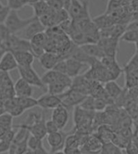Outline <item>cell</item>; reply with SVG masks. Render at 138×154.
<instances>
[{"mask_svg":"<svg viewBox=\"0 0 138 154\" xmlns=\"http://www.w3.org/2000/svg\"><path fill=\"white\" fill-rule=\"evenodd\" d=\"M34 19V15L28 19H23L19 15L18 11L11 10L4 23L11 34L16 35L19 32L24 30Z\"/></svg>","mask_w":138,"mask_h":154,"instance_id":"obj_1","label":"cell"},{"mask_svg":"<svg viewBox=\"0 0 138 154\" xmlns=\"http://www.w3.org/2000/svg\"><path fill=\"white\" fill-rule=\"evenodd\" d=\"M2 45L7 52L30 51V41L19 37L15 34H11L2 43Z\"/></svg>","mask_w":138,"mask_h":154,"instance_id":"obj_2","label":"cell"},{"mask_svg":"<svg viewBox=\"0 0 138 154\" xmlns=\"http://www.w3.org/2000/svg\"><path fill=\"white\" fill-rule=\"evenodd\" d=\"M18 70L20 73V78L25 80L28 83L30 84L31 86L45 90V86L42 82L41 78L39 77L37 73L33 69V66H18Z\"/></svg>","mask_w":138,"mask_h":154,"instance_id":"obj_3","label":"cell"},{"mask_svg":"<svg viewBox=\"0 0 138 154\" xmlns=\"http://www.w3.org/2000/svg\"><path fill=\"white\" fill-rule=\"evenodd\" d=\"M86 96L87 95L72 90L71 88H69L64 93L59 94V97L61 99V104L68 110L80 105Z\"/></svg>","mask_w":138,"mask_h":154,"instance_id":"obj_4","label":"cell"},{"mask_svg":"<svg viewBox=\"0 0 138 154\" xmlns=\"http://www.w3.org/2000/svg\"><path fill=\"white\" fill-rule=\"evenodd\" d=\"M68 13L71 20H78L90 17L89 11V3L87 1L80 2L79 0H71Z\"/></svg>","mask_w":138,"mask_h":154,"instance_id":"obj_5","label":"cell"},{"mask_svg":"<svg viewBox=\"0 0 138 154\" xmlns=\"http://www.w3.org/2000/svg\"><path fill=\"white\" fill-rule=\"evenodd\" d=\"M20 127L27 129L31 135H33L40 140H43L47 136V131H46V128H45V116H43L42 118H40V119H37L30 124L23 123V124L15 125V126L13 125V128H20Z\"/></svg>","mask_w":138,"mask_h":154,"instance_id":"obj_6","label":"cell"},{"mask_svg":"<svg viewBox=\"0 0 138 154\" xmlns=\"http://www.w3.org/2000/svg\"><path fill=\"white\" fill-rule=\"evenodd\" d=\"M120 39L112 37L99 38L97 44L103 51L104 56L116 57L118 53V45Z\"/></svg>","mask_w":138,"mask_h":154,"instance_id":"obj_7","label":"cell"},{"mask_svg":"<svg viewBox=\"0 0 138 154\" xmlns=\"http://www.w3.org/2000/svg\"><path fill=\"white\" fill-rule=\"evenodd\" d=\"M103 144V142L101 141L99 137L96 135V132H93L90 134L86 141L81 147V150L83 153L85 152L87 154H99L101 152Z\"/></svg>","mask_w":138,"mask_h":154,"instance_id":"obj_8","label":"cell"},{"mask_svg":"<svg viewBox=\"0 0 138 154\" xmlns=\"http://www.w3.org/2000/svg\"><path fill=\"white\" fill-rule=\"evenodd\" d=\"M72 79H73L71 78L70 76H68L67 74L59 73V72L54 70V69L47 70V72H45L41 77V80H42V82L45 86H48L49 84L53 83L55 82L61 81L71 86Z\"/></svg>","mask_w":138,"mask_h":154,"instance_id":"obj_9","label":"cell"},{"mask_svg":"<svg viewBox=\"0 0 138 154\" xmlns=\"http://www.w3.org/2000/svg\"><path fill=\"white\" fill-rule=\"evenodd\" d=\"M67 134L63 132L62 130H59L53 133L47 134V142L51 148V152L63 150Z\"/></svg>","mask_w":138,"mask_h":154,"instance_id":"obj_10","label":"cell"},{"mask_svg":"<svg viewBox=\"0 0 138 154\" xmlns=\"http://www.w3.org/2000/svg\"><path fill=\"white\" fill-rule=\"evenodd\" d=\"M51 119L57 124L59 130H63L67 125V123L69 121L68 109L63 106L62 104H61L60 106H58V107L53 110Z\"/></svg>","mask_w":138,"mask_h":154,"instance_id":"obj_11","label":"cell"},{"mask_svg":"<svg viewBox=\"0 0 138 154\" xmlns=\"http://www.w3.org/2000/svg\"><path fill=\"white\" fill-rule=\"evenodd\" d=\"M61 104V99L59 95L47 93L37 99V106L44 110H53Z\"/></svg>","mask_w":138,"mask_h":154,"instance_id":"obj_12","label":"cell"},{"mask_svg":"<svg viewBox=\"0 0 138 154\" xmlns=\"http://www.w3.org/2000/svg\"><path fill=\"white\" fill-rule=\"evenodd\" d=\"M40 66L46 70H50L54 68L58 61L63 60L61 56L57 53L53 52H45L38 58Z\"/></svg>","mask_w":138,"mask_h":154,"instance_id":"obj_13","label":"cell"},{"mask_svg":"<svg viewBox=\"0 0 138 154\" xmlns=\"http://www.w3.org/2000/svg\"><path fill=\"white\" fill-rule=\"evenodd\" d=\"M99 61L105 68H107L110 71L114 80L118 79L119 76L121 75V72L123 71V69L121 68L118 61L116 60V57H109V56H103Z\"/></svg>","mask_w":138,"mask_h":154,"instance_id":"obj_14","label":"cell"},{"mask_svg":"<svg viewBox=\"0 0 138 154\" xmlns=\"http://www.w3.org/2000/svg\"><path fill=\"white\" fill-rule=\"evenodd\" d=\"M24 30V32L23 38L30 41L31 39L35 35H36V34L40 32H45L46 28L43 25L42 23H40L39 19L35 16V19Z\"/></svg>","mask_w":138,"mask_h":154,"instance_id":"obj_15","label":"cell"},{"mask_svg":"<svg viewBox=\"0 0 138 154\" xmlns=\"http://www.w3.org/2000/svg\"><path fill=\"white\" fill-rule=\"evenodd\" d=\"M14 93L15 97H32L33 94V86L20 78L14 85Z\"/></svg>","mask_w":138,"mask_h":154,"instance_id":"obj_16","label":"cell"},{"mask_svg":"<svg viewBox=\"0 0 138 154\" xmlns=\"http://www.w3.org/2000/svg\"><path fill=\"white\" fill-rule=\"evenodd\" d=\"M65 60V64H66V74L72 79L79 75L81 70L86 66L85 64L82 63L78 60L72 58V57H69Z\"/></svg>","mask_w":138,"mask_h":154,"instance_id":"obj_17","label":"cell"},{"mask_svg":"<svg viewBox=\"0 0 138 154\" xmlns=\"http://www.w3.org/2000/svg\"><path fill=\"white\" fill-rule=\"evenodd\" d=\"M15 69H18V64L13 53L9 51L6 52L0 60V71L9 72Z\"/></svg>","mask_w":138,"mask_h":154,"instance_id":"obj_18","label":"cell"},{"mask_svg":"<svg viewBox=\"0 0 138 154\" xmlns=\"http://www.w3.org/2000/svg\"><path fill=\"white\" fill-rule=\"evenodd\" d=\"M11 53L15 57L18 66H33L35 57L30 51H15Z\"/></svg>","mask_w":138,"mask_h":154,"instance_id":"obj_19","label":"cell"},{"mask_svg":"<svg viewBox=\"0 0 138 154\" xmlns=\"http://www.w3.org/2000/svg\"><path fill=\"white\" fill-rule=\"evenodd\" d=\"M116 131H114V129L109 124H102L100 126H99L96 129V135L99 137L101 141L103 142V144L111 142L114 137Z\"/></svg>","mask_w":138,"mask_h":154,"instance_id":"obj_20","label":"cell"},{"mask_svg":"<svg viewBox=\"0 0 138 154\" xmlns=\"http://www.w3.org/2000/svg\"><path fill=\"white\" fill-rule=\"evenodd\" d=\"M3 104H4L6 112L11 114L13 117L20 116L25 111L18 104L15 96L6 99L5 101L3 102Z\"/></svg>","mask_w":138,"mask_h":154,"instance_id":"obj_21","label":"cell"},{"mask_svg":"<svg viewBox=\"0 0 138 154\" xmlns=\"http://www.w3.org/2000/svg\"><path fill=\"white\" fill-rule=\"evenodd\" d=\"M82 50L87 54L88 56H90L91 57H95L99 60H100L103 57L104 54H103V51L100 48V47L98 45L97 43H91V44H86L83 45L79 46Z\"/></svg>","mask_w":138,"mask_h":154,"instance_id":"obj_22","label":"cell"},{"mask_svg":"<svg viewBox=\"0 0 138 154\" xmlns=\"http://www.w3.org/2000/svg\"><path fill=\"white\" fill-rule=\"evenodd\" d=\"M103 87H104V90L107 94L114 101H116V99L121 95V94L123 91V88L119 86L115 80H111V81L105 82Z\"/></svg>","mask_w":138,"mask_h":154,"instance_id":"obj_23","label":"cell"},{"mask_svg":"<svg viewBox=\"0 0 138 154\" xmlns=\"http://www.w3.org/2000/svg\"><path fill=\"white\" fill-rule=\"evenodd\" d=\"M92 20L96 25V27L99 28V30L110 28L111 26L115 24L112 20H111V18L110 17V15L108 14H106V13L96 16L94 19H92Z\"/></svg>","mask_w":138,"mask_h":154,"instance_id":"obj_24","label":"cell"},{"mask_svg":"<svg viewBox=\"0 0 138 154\" xmlns=\"http://www.w3.org/2000/svg\"><path fill=\"white\" fill-rule=\"evenodd\" d=\"M48 93L55 94V95H59L61 94L64 93L68 89L71 88V86L67 85L65 82L61 81H58L53 82L52 84L48 85Z\"/></svg>","mask_w":138,"mask_h":154,"instance_id":"obj_25","label":"cell"},{"mask_svg":"<svg viewBox=\"0 0 138 154\" xmlns=\"http://www.w3.org/2000/svg\"><path fill=\"white\" fill-rule=\"evenodd\" d=\"M32 8L34 11V16L37 18H40L43 15H45V13H47L50 10L49 6L46 2V0L43 1H39L37 3L32 4Z\"/></svg>","mask_w":138,"mask_h":154,"instance_id":"obj_26","label":"cell"},{"mask_svg":"<svg viewBox=\"0 0 138 154\" xmlns=\"http://www.w3.org/2000/svg\"><path fill=\"white\" fill-rule=\"evenodd\" d=\"M18 104L22 107L24 111L32 109L37 106V99L33 97H15Z\"/></svg>","mask_w":138,"mask_h":154,"instance_id":"obj_27","label":"cell"},{"mask_svg":"<svg viewBox=\"0 0 138 154\" xmlns=\"http://www.w3.org/2000/svg\"><path fill=\"white\" fill-rule=\"evenodd\" d=\"M125 73V88L127 90L138 86V70L124 72Z\"/></svg>","mask_w":138,"mask_h":154,"instance_id":"obj_28","label":"cell"},{"mask_svg":"<svg viewBox=\"0 0 138 154\" xmlns=\"http://www.w3.org/2000/svg\"><path fill=\"white\" fill-rule=\"evenodd\" d=\"M101 153L103 154H124L122 149L113 144L112 142H108L103 144V148L101 150Z\"/></svg>","mask_w":138,"mask_h":154,"instance_id":"obj_29","label":"cell"},{"mask_svg":"<svg viewBox=\"0 0 138 154\" xmlns=\"http://www.w3.org/2000/svg\"><path fill=\"white\" fill-rule=\"evenodd\" d=\"M49 36L47 35V33L45 32H40L35 35L32 39L30 40V42L33 45H40L43 46L45 48V45L47 41H48Z\"/></svg>","mask_w":138,"mask_h":154,"instance_id":"obj_30","label":"cell"},{"mask_svg":"<svg viewBox=\"0 0 138 154\" xmlns=\"http://www.w3.org/2000/svg\"><path fill=\"white\" fill-rule=\"evenodd\" d=\"M121 39L128 43L135 44L138 41V30H126Z\"/></svg>","mask_w":138,"mask_h":154,"instance_id":"obj_31","label":"cell"},{"mask_svg":"<svg viewBox=\"0 0 138 154\" xmlns=\"http://www.w3.org/2000/svg\"><path fill=\"white\" fill-rule=\"evenodd\" d=\"M130 140H131L124 137L121 133L115 132V135H114V137H113V140L111 142H112L113 144H115L116 145L120 147L121 149H124L125 147L127 146V144H128V142L130 141Z\"/></svg>","mask_w":138,"mask_h":154,"instance_id":"obj_32","label":"cell"},{"mask_svg":"<svg viewBox=\"0 0 138 154\" xmlns=\"http://www.w3.org/2000/svg\"><path fill=\"white\" fill-rule=\"evenodd\" d=\"M13 118L14 117L8 112H4L0 115V125L10 129L13 128Z\"/></svg>","mask_w":138,"mask_h":154,"instance_id":"obj_33","label":"cell"},{"mask_svg":"<svg viewBox=\"0 0 138 154\" xmlns=\"http://www.w3.org/2000/svg\"><path fill=\"white\" fill-rule=\"evenodd\" d=\"M133 70H138V54L136 53L123 69V71L124 72Z\"/></svg>","mask_w":138,"mask_h":154,"instance_id":"obj_34","label":"cell"},{"mask_svg":"<svg viewBox=\"0 0 138 154\" xmlns=\"http://www.w3.org/2000/svg\"><path fill=\"white\" fill-rule=\"evenodd\" d=\"M94 100H95V98L93 96L87 95L79 106L85 110L95 111V110H94Z\"/></svg>","mask_w":138,"mask_h":154,"instance_id":"obj_35","label":"cell"},{"mask_svg":"<svg viewBox=\"0 0 138 154\" xmlns=\"http://www.w3.org/2000/svg\"><path fill=\"white\" fill-rule=\"evenodd\" d=\"M42 143V140L39 139L37 137H34V136H33V135H31L30 134V136H29V137H28V148L34 151V150L37 149L38 147L40 146Z\"/></svg>","mask_w":138,"mask_h":154,"instance_id":"obj_36","label":"cell"},{"mask_svg":"<svg viewBox=\"0 0 138 154\" xmlns=\"http://www.w3.org/2000/svg\"><path fill=\"white\" fill-rule=\"evenodd\" d=\"M49 8L53 11H59L64 9L65 0H46Z\"/></svg>","mask_w":138,"mask_h":154,"instance_id":"obj_37","label":"cell"},{"mask_svg":"<svg viewBox=\"0 0 138 154\" xmlns=\"http://www.w3.org/2000/svg\"><path fill=\"white\" fill-rule=\"evenodd\" d=\"M108 103L101 98H95L94 100V110L95 111H103L107 108Z\"/></svg>","mask_w":138,"mask_h":154,"instance_id":"obj_38","label":"cell"},{"mask_svg":"<svg viewBox=\"0 0 138 154\" xmlns=\"http://www.w3.org/2000/svg\"><path fill=\"white\" fill-rule=\"evenodd\" d=\"M30 52L33 53V55L35 57V58H39L40 56L45 52V48L43 46L36 45L30 42Z\"/></svg>","mask_w":138,"mask_h":154,"instance_id":"obj_39","label":"cell"},{"mask_svg":"<svg viewBox=\"0 0 138 154\" xmlns=\"http://www.w3.org/2000/svg\"><path fill=\"white\" fill-rule=\"evenodd\" d=\"M124 151H125V154H138L137 144L132 139L125 147Z\"/></svg>","mask_w":138,"mask_h":154,"instance_id":"obj_40","label":"cell"},{"mask_svg":"<svg viewBox=\"0 0 138 154\" xmlns=\"http://www.w3.org/2000/svg\"><path fill=\"white\" fill-rule=\"evenodd\" d=\"M11 34V33L8 30L5 23H0V41H1V43H3Z\"/></svg>","mask_w":138,"mask_h":154,"instance_id":"obj_41","label":"cell"},{"mask_svg":"<svg viewBox=\"0 0 138 154\" xmlns=\"http://www.w3.org/2000/svg\"><path fill=\"white\" fill-rule=\"evenodd\" d=\"M45 128H46L47 134L53 133V132L59 131V128L57 126V124L52 119H49L47 121H45Z\"/></svg>","mask_w":138,"mask_h":154,"instance_id":"obj_42","label":"cell"},{"mask_svg":"<svg viewBox=\"0 0 138 154\" xmlns=\"http://www.w3.org/2000/svg\"><path fill=\"white\" fill-rule=\"evenodd\" d=\"M8 6L11 10H16L24 8V5L20 2V0H8Z\"/></svg>","mask_w":138,"mask_h":154,"instance_id":"obj_43","label":"cell"},{"mask_svg":"<svg viewBox=\"0 0 138 154\" xmlns=\"http://www.w3.org/2000/svg\"><path fill=\"white\" fill-rule=\"evenodd\" d=\"M10 8L8 5L4 6L1 10H0V23H5L6 20L8 18L9 12H10Z\"/></svg>","mask_w":138,"mask_h":154,"instance_id":"obj_44","label":"cell"},{"mask_svg":"<svg viewBox=\"0 0 138 154\" xmlns=\"http://www.w3.org/2000/svg\"><path fill=\"white\" fill-rule=\"evenodd\" d=\"M53 69L58 71L59 73L66 74V64H65V59H63V60H61V61H58Z\"/></svg>","mask_w":138,"mask_h":154,"instance_id":"obj_45","label":"cell"},{"mask_svg":"<svg viewBox=\"0 0 138 154\" xmlns=\"http://www.w3.org/2000/svg\"><path fill=\"white\" fill-rule=\"evenodd\" d=\"M11 144V143H10V142L6 141L3 140H0V154L4 153V152L9 151Z\"/></svg>","mask_w":138,"mask_h":154,"instance_id":"obj_46","label":"cell"},{"mask_svg":"<svg viewBox=\"0 0 138 154\" xmlns=\"http://www.w3.org/2000/svg\"><path fill=\"white\" fill-rule=\"evenodd\" d=\"M126 30H138V19L133 20L127 24Z\"/></svg>","mask_w":138,"mask_h":154,"instance_id":"obj_47","label":"cell"},{"mask_svg":"<svg viewBox=\"0 0 138 154\" xmlns=\"http://www.w3.org/2000/svg\"><path fill=\"white\" fill-rule=\"evenodd\" d=\"M34 152H35L36 154H50L48 151H47V150H46V149H45V147H44V144H43V143L40 144V146L38 147L37 149H35V150H34Z\"/></svg>","mask_w":138,"mask_h":154,"instance_id":"obj_48","label":"cell"},{"mask_svg":"<svg viewBox=\"0 0 138 154\" xmlns=\"http://www.w3.org/2000/svg\"><path fill=\"white\" fill-rule=\"evenodd\" d=\"M133 124L134 125V134H138V114L133 118Z\"/></svg>","mask_w":138,"mask_h":154,"instance_id":"obj_49","label":"cell"},{"mask_svg":"<svg viewBox=\"0 0 138 154\" xmlns=\"http://www.w3.org/2000/svg\"><path fill=\"white\" fill-rule=\"evenodd\" d=\"M8 129L6 128L5 127L2 126V125H0V140L3 138V137L5 135V133L7 132Z\"/></svg>","mask_w":138,"mask_h":154,"instance_id":"obj_50","label":"cell"},{"mask_svg":"<svg viewBox=\"0 0 138 154\" xmlns=\"http://www.w3.org/2000/svg\"><path fill=\"white\" fill-rule=\"evenodd\" d=\"M7 52L6 51V49L3 47V45H2V44L0 45V60L2 59V57H3V56L5 54V53Z\"/></svg>","mask_w":138,"mask_h":154,"instance_id":"obj_51","label":"cell"},{"mask_svg":"<svg viewBox=\"0 0 138 154\" xmlns=\"http://www.w3.org/2000/svg\"><path fill=\"white\" fill-rule=\"evenodd\" d=\"M6 112L5 107H4V104H3V101H0V115H2L3 113Z\"/></svg>","mask_w":138,"mask_h":154,"instance_id":"obj_52","label":"cell"},{"mask_svg":"<svg viewBox=\"0 0 138 154\" xmlns=\"http://www.w3.org/2000/svg\"><path fill=\"white\" fill-rule=\"evenodd\" d=\"M23 154H36V153H35V152L33 151V150H32V149H28Z\"/></svg>","mask_w":138,"mask_h":154,"instance_id":"obj_53","label":"cell"},{"mask_svg":"<svg viewBox=\"0 0 138 154\" xmlns=\"http://www.w3.org/2000/svg\"><path fill=\"white\" fill-rule=\"evenodd\" d=\"M133 140L136 143V144H137L138 146V134H134V135H133Z\"/></svg>","mask_w":138,"mask_h":154,"instance_id":"obj_54","label":"cell"},{"mask_svg":"<svg viewBox=\"0 0 138 154\" xmlns=\"http://www.w3.org/2000/svg\"><path fill=\"white\" fill-rule=\"evenodd\" d=\"M39 1H43V0H28V5H32L33 3H36Z\"/></svg>","mask_w":138,"mask_h":154,"instance_id":"obj_55","label":"cell"},{"mask_svg":"<svg viewBox=\"0 0 138 154\" xmlns=\"http://www.w3.org/2000/svg\"><path fill=\"white\" fill-rule=\"evenodd\" d=\"M52 154H65V152L63 151H57L54 152H52Z\"/></svg>","mask_w":138,"mask_h":154,"instance_id":"obj_56","label":"cell"},{"mask_svg":"<svg viewBox=\"0 0 138 154\" xmlns=\"http://www.w3.org/2000/svg\"><path fill=\"white\" fill-rule=\"evenodd\" d=\"M3 7H4V5H3V3H1V1H0V10H1V9H2V8H3Z\"/></svg>","mask_w":138,"mask_h":154,"instance_id":"obj_57","label":"cell"},{"mask_svg":"<svg viewBox=\"0 0 138 154\" xmlns=\"http://www.w3.org/2000/svg\"><path fill=\"white\" fill-rule=\"evenodd\" d=\"M1 44H2V43H1V41H0V45H1Z\"/></svg>","mask_w":138,"mask_h":154,"instance_id":"obj_58","label":"cell"},{"mask_svg":"<svg viewBox=\"0 0 138 154\" xmlns=\"http://www.w3.org/2000/svg\"><path fill=\"white\" fill-rule=\"evenodd\" d=\"M99 154H103V153H101V152H100V153H99Z\"/></svg>","mask_w":138,"mask_h":154,"instance_id":"obj_59","label":"cell"}]
</instances>
